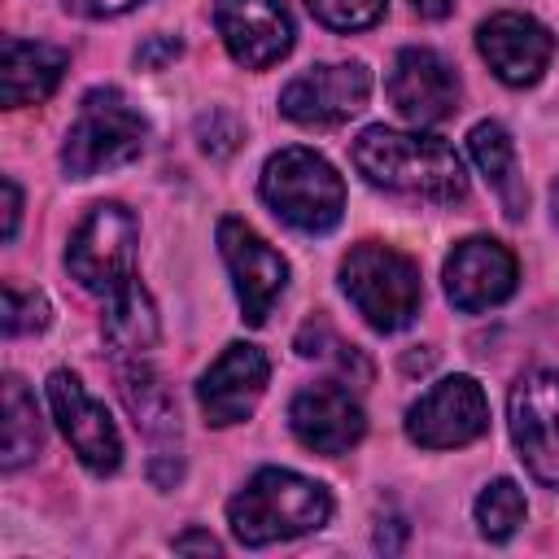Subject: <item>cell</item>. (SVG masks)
I'll use <instances>...</instances> for the list:
<instances>
[{"label":"cell","mask_w":559,"mask_h":559,"mask_svg":"<svg viewBox=\"0 0 559 559\" xmlns=\"http://www.w3.org/2000/svg\"><path fill=\"white\" fill-rule=\"evenodd\" d=\"M476 48L507 87H528L546 74L555 35L528 13H493L476 31Z\"/></svg>","instance_id":"obj_17"},{"label":"cell","mask_w":559,"mask_h":559,"mask_svg":"<svg viewBox=\"0 0 559 559\" xmlns=\"http://www.w3.org/2000/svg\"><path fill=\"white\" fill-rule=\"evenodd\" d=\"M70 66V52L48 39H4V66H0V100L4 109L39 105L57 92L61 74Z\"/></svg>","instance_id":"obj_19"},{"label":"cell","mask_w":559,"mask_h":559,"mask_svg":"<svg viewBox=\"0 0 559 559\" xmlns=\"http://www.w3.org/2000/svg\"><path fill=\"white\" fill-rule=\"evenodd\" d=\"M170 546H175V550H201V555H218V550H223L210 533H179Z\"/></svg>","instance_id":"obj_32"},{"label":"cell","mask_w":559,"mask_h":559,"mask_svg":"<svg viewBox=\"0 0 559 559\" xmlns=\"http://www.w3.org/2000/svg\"><path fill=\"white\" fill-rule=\"evenodd\" d=\"M297 354H306V358H328V362H336V367H341V376H354L358 384L371 376L367 358H362L354 345H345V341L328 328V319H319V314L297 332Z\"/></svg>","instance_id":"obj_24"},{"label":"cell","mask_w":559,"mask_h":559,"mask_svg":"<svg viewBox=\"0 0 559 559\" xmlns=\"http://www.w3.org/2000/svg\"><path fill=\"white\" fill-rule=\"evenodd\" d=\"M48 406H52V419L61 424L66 441L74 445V454L87 472H96V476L118 472L122 437H118L109 411L83 389V380L74 371H52L48 376Z\"/></svg>","instance_id":"obj_11"},{"label":"cell","mask_w":559,"mask_h":559,"mask_svg":"<svg viewBox=\"0 0 559 559\" xmlns=\"http://www.w3.org/2000/svg\"><path fill=\"white\" fill-rule=\"evenodd\" d=\"M135 240H140V223L127 205L118 201L92 205L66 245L70 280H79V288L87 293L109 297L114 288L135 280Z\"/></svg>","instance_id":"obj_6"},{"label":"cell","mask_w":559,"mask_h":559,"mask_svg":"<svg viewBox=\"0 0 559 559\" xmlns=\"http://www.w3.org/2000/svg\"><path fill=\"white\" fill-rule=\"evenodd\" d=\"M371 96V74L362 61H328L301 70L280 92V114L297 127H341Z\"/></svg>","instance_id":"obj_10"},{"label":"cell","mask_w":559,"mask_h":559,"mask_svg":"<svg viewBox=\"0 0 559 559\" xmlns=\"http://www.w3.org/2000/svg\"><path fill=\"white\" fill-rule=\"evenodd\" d=\"M135 4L140 0H66V9L79 13V17H118V13L135 9Z\"/></svg>","instance_id":"obj_29"},{"label":"cell","mask_w":559,"mask_h":559,"mask_svg":"<svg viewBox=\"0 0 559 559\" xmlns=\"http://www.w3.org/2000/svg\"><path fill=\"white\" fill-rule=\"evenodd\" d=\"M214 26L245 70H266L293 48V17L280 0H214Z\"/></svg>","instance_id":"obj_15"},{"label":"cell","mask_w":559,"mask_h":559,"mask_svg":"<svg viewBox=\"0 0 559 559\" xmlns=\"http://www.w3.org/2000/svg\"><path fill=\"white\" fill-rule=\"evenodd\" d=\"M100 332L114 349V358H144L157 345V306L140 288V280H127L105 297Z\"/></svg>","instance_id":"obj_21"},{"label":"cell","mask_w":559,"mask_h":559,"mask_svg":"<svg viewBox=\"0 0 559 559\" xmlns=\"http://www.w3.org/2000/svg\"><path fill=\"white\" fill-rule=\"evenodd\" d=\"M262 201L288 227L323 236L345 214V183L314 148H280L262 166Z\"/></svg>","instance_id":"obj_5"},{"label":"cell","mask_w":559,"mask_h":559,"mask_svg":"<svg viewBox=\"0 0 559 559\" xmlns=\"http://www.w3.org/2000/svg\"><path fill=\"white\" fill-rule=\"evenodd\" d=\"M489 428V402L485 389L472 376H445L437 380L411 411H406V437L424 450H459L485 437Z\"/></svg>","instance_id":"obj_8"},{"label":"cell","mask_w":559,"mask_h":559,"mask_svg":"<svg viewBox=\"0 0 559 559\" xmlns=\"http://www.w3.org/2000/svg\"><path fill=\"white\" fill-rule=\"evenodd\" d=\"M341 288L354 301V310L367 319V328L376 332H402L419 314V301H424L419 266L380 240H362L345 253Z\"/></svg>","instance_id":"obj_4"},{"label":"cell","mask_w":559,"mask_h":559,"mask_svg":"<svg viewBox=\"0 0 559 559\" xmlns=\"http://www.w3.org/2000/svg\"><path fill=\"white\" fill-rule=\"evenodd\" d=\"M467 148H472L476 170H480V175L489 179V188L498 192L502 214H507L511 223H520L524 210H528V192H524V175H520V166H515V144H511L507 127H502V122H476L472 135H467Z\"/></svg>","instance_id":"obj_20"},{"label":"cell","mask_w":559,"mask_h":559,"mask_svg":"<svg viewBox=\"0 0 559 559\" xmlns=\"http://www.w3.org/2000/svg\"><path fill=\"white\" fill-rule=\"evenodd\" d=\"M550 214H555V223H559V183L550 188Z\"/></svg>","instance_id":"obj_34"},{"label":"cell","mask_w":559,"mask_h":559,"mask_svg":"<svg viewBox=\"0 0 559 559\" xmlns=\"http://www.w3.org/2000/svg\"><path fill=\"white\" fill-rule=\"evenodd\" d=\"M44 445V428H39V411L35 397L26 393V384L17 376H4V432H0V467L17 472L22 463H31Z\"/></svg>","instance_id":"obj_22"},{"label":"cell","mask_w":559,"mask_h":559,"mask_svg":"<svg viewBox=\"0 0 559 559\" xmlns=\"http://www.w3.org/2000/svg\"><path fill=\"white\" fill-rule=\"evenodd\" d=\"M511 441L533 480L559 489V371H528L507 397Z\"/></svg>","instance_id":"obj_7"},{"label":"cell","mask_w":559,"mask_h":559,"mask_svg":"<svg viewBox=\"0 0 559 559\" xmlns=\"http://www.w3.org/2000/svg\"><path fill=\"white\" fill-rule=\"evenodd\" d=\"M183 52V44L175 39V35H153V39H144L140 48H135V61L144 66V70H162L166 61H175Z\"/></svg>","instance_id":"obj_28"},{"label":"cell","mask_w":559,"mask_h":559,"mask_svg":"<svg viewBox=\"0 0 559 559\" xmlns=\"http://www.w3.org/2000/svg\"><path fill=\"white\" fill-rule=\"evenodd\" d=\"M406 546V524L397 520V515H389V524L380 520L376 524V550H384V555H397Z\"/></svg>","instance_id":"obj_30"},{"label":"cell","mask_w":559,"mask_h":559,"mask_svg":"<svg viewBox=\"0 0 559 559\" xmlns=\"http://www.w3.org/2000/svg\"><path fill=\"white\" fill-rule=\"evenodd\" d=\"M288 428L314 454H345L349 445L362 441L367 415H362V406H358V397L349 389L328 380V384L301 389L288 402Z\"/></svg>","instance_id":"obj_16"},{"label":"cell","mask_w":559,"mask_h":559,"mask_svg":"<svg viewBox=\"0 0 559 559\" xmlns=\"http://www.w3.org/2000/svg\"><path fill=\"white\" fill-rule=\"evenodd\" d=\"M218 253H223V262L231 271L240 319L249 328H262L266 314L275 310V301L288 288V262L240 218H223L218 223Z\"/></svg>","instance_id":"obj_9"},{"label":"cell","mask_w":559,"mask_h":559,"mask_svg":"<svg viewBox=\"0 0 559 559\" xmlns=\"http://www.w3.org/2000/svg\"><path fill=\"white\" fill-rule=\"evenodd\" d=\"M148 122L118 87H92L61 144V166L70 179H92L100 170L127 166L144 153Z\"/></svg>","instance_id":"obj_3"},{"label":"cell","mask_w":559,"mask_h":559,"mask_svg":"<svg viewBox=\"0 0 559 559\" xmlns=\"http://www.w3.org/2000/svg\"><path fill=\"white\" fill-rule=\"evenodd\" d=\"M384 92L411 127H437L459 109V74L432 48H402L389 66Z\"/></svg>","instance_id":"obj_12"},{"label":"cell","mask_w":559,"mask_h":559,"mask_svg":"<svg viewBox=\"0 0 559 559\" xmlns=\"http://www.w3.org/2000/svg\"><path fill=\"white\" fill-rule=\"evenodd\" d=\"M118 393L135 419V428L148 437L153 445V476L162 472V463L179 467V406L175 393L166 389V380L144 362V358H118Z\"/></svg>","instance_id":"obj_18"},{"label":"cell","mask_w":559,"mask_h":559,"mask_svg":"<svg viewBox=\"0 0 559 559\" xmlns=\"http://www.w3.org/2000/svg\"><path fill=\"white\" fill-rule=\"evenodd\" d=\"M52 319L48 310V297L35 293V288H22V284H4V297H0V328L4 336H31V332H44Z\"/></svg>","instance_id":"obj_25"},{"label":"cell","mask_w":559,"mask_h":559,"mask_svg":"<svg viewBox=\"0 0 559 559\" xmlns=\"http://www.w3.org/2000/svg\"><path fill=\"white\" fill-rule=\"evenodd\" d=\"M332 520V493L288 467H262L227 502V524L240 546H271L314 533Z\"/></svg>","instance_id":"obj_2"},{"label":"cell","mask_w":559,"mask_h":559,"mask_svg":"<svg viewBox=\"0 0 559 559\" xmlns=\"http://www.w3.org/2000/svg\"><path fill=\"white\" fill-rule=\"evenodd\" d=\"M445 297L476 314V310H489V306H502L511 293H515V280H520V266H515V253L493 240V236H467L450 249L445 258Z\"/></svg>","instance_id":"obj_13"},{"label":"cell","mask_w":559,"mask_h":559,"mask_svg":"<svg viewBox=\"0 0 559 559\" xmlns=\"http://www.w3.org/2000/svg\"><path fill=\"white\" fill-rule=\"evenodd\" d=\"M524 515H528L524 489H520L515 480H507V476L489 480V485L480 489V498H476V524H480V533H485L489 542H507V537L524 524Z\"/></svg>","instance_id":"obj_23"},{"label":"cell","mask_w":559,"mask_h":559,"mask_svg":"<svg viewBox=\"0 0 559 559\" xmlns=\"http://www.w3.org/2000/svg\"><path fill=\"white\" fill-rule=\"evenodd\" d=\"M384 4L389 0H306L314 22H323L328 31H362V26L380 22Z\"/></svg>","instance_id":"obj_26"},{"label":"cell","mask_w":559,"mask_h":559,"mask_svg":"<svg viewBox=\"0 0 559 559\" xmlns=\"http://www.w3.org/2000/svg\"><path fill=\"white\" fill-rule=\"evenodd\" d=\"M354 166L367 183L397 192V197H415V201H432V205H450V201L467 197L463 157L437 135L367 127L354 140Z\"/></svg>","instance_id":"obj_1"},{"label":"cell","mask_w":559,"mask_h":559,"mask_svg":"<svg viewBox=\"0 0 559 559\" xmlns=\"http://www.w3.org/2000/svg\"><path fill=\"white\" fill-rule=\"evenodd\" d=\"M266 380H271V362L258 345L249 341H231L197 380V402H201V415L214 424V428H227V424H240L253 415L258 397L266 393Z\"/></svg>","instance_id":"obj_14"},{"label":"cell","mask_w":559,"mask_h":559,"mask_svg":"<svg viewBox=\"0 0 559 559\" xmlns=\"http://www.w3.org/2000/svg\"><path fill=\"white\" fill-rule=\"evenodd\" d=\"M197 140H201V148L210 157H231L236 144L245 140V131H240V122L227 109H210V114L197 118Z\"/></svg>","instance_id":"obj_27"},{"label":"cell","mask_w":559,"mask_h":559,"mask_svg":"<svg viewBox=\"0 0 559 559\" xmlns=\"http://www.w3.org/2000/svg\"><path fill=\"white\" fill-rule=\"evenodd\" d=\"M17 218H22V188H17V179L9 175V179H4V240L17 236Z\"/></svg>","instance_id":"obj_31"},{"label":"cell","mask_w":559,"mask_h":559,"mask_svg":"<svg viewBox=\"0 0 559 559\" xmlns=\"http://www.w3.org/2000/svg\"><path fill=\"white\" fill-rule=\"evenodd\" d=\"M411 4H415V13H419V17H432V22H437V17H445V13L454 9V0H411Z\"/></svg>","instance_id":"obj_33"}]
</instances>
